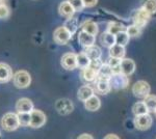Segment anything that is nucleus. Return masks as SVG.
<instances>
[{
    "mask_svg": "<svg viewBox=\"0 0 156 139\" xmlns=\"http://www.w3.org/2000/svg\"><path fill=\"white\" fill-rule=\"evenodd\" d=\"M64 26L66 27L70 32H71L72 35H74L75 32H76L77 29H78V20L74 17L69 18V19L66 20Z\"/></svg>",
    "mask_w": 156,
    "mask_h": 139,
    "instance_id": "28",
    "label": "nucleus"
},
{
    "mask_svg": "<svg viewBox=\"0 0 156 139\" xmlns=\"http://www.w3.org/2000/svg\"><path fill=\"white\" fill-rule=\"evenodd\" d=\"M92 96H94V89H93L90 85H82L77 92L78 100L82 101V102H85V101H87V99H90Z\"/></svg>",
    "mask_w": 156,
    "mask_h": 139,
    "instance_id": "18",
    "label": "nucleus"
},
{
    "mask_svg": "<svg viewBox=\"0 0 156 139\" xmlns=\"http://www.w3.org/2000/svg\"><path fill=\"white\" fill-rule=\"evenodd\" d=\"M120 68H121V72H122L123 74L129 76L134 73L136 65H135V62L133 61L132 59H130V58H123V59L121 60Z\"/></svg>",
    "mask_w": 156,
    "mask_h": 139,
    "instance_id": "14",
    "label": "nucleus"
},
{
    "mask_svg": "<svg viewBox=\"0 0 156 139\" xmlns=\"http://www.w3.org/2000/svg\"><path fill=\"white\" fill-rule=\"evenodd\" d=\"M150 17H151V15L149 12H146L144 9H142V7L135 9L131 15L133 24L136 25L138 27H140V28H143V27H145L146 25H147V23L150 20Z\"/></svg>",
    "mask_w": 156,
    "mask_h": 139,
    "instance_id": "4",
    "label": "nucleus"
},
{
    "mask_svg": "<svg viewBox=\"0 0 156 139\" xmlns=\"http://www.w3.org/2000/svg\"><path fill=\"white\" fill-rule=\"evenodd\" d=\"M60 64L62 67L67 71H73L77 68V59H76V54L72 52L65 53L62 56L60 59Z\"/></svg>",
    "mask_w": 156,
    "mask_h": 139,
    "instance_id": "10",
    "label": "nucleus"
},
{
    "mask_svg": "<svg viewBox=\"0 0 156 139\" xmlns=\"http://www.w3.org/2000/svg\"><path fill=\"white\" fill-rule=\"evenodd\" d=\"M9 16V9L5 4L0 3V19H6Z\"/></svg>",
    "mask_w": 156,
    "mask_h": 139,
    "instance_id": "37",
    "label": "nucleus"
},
{
    "mask_svg": "<svg viewBox=\"0 0 156 139\" xmlns=\"http://www.w3.org/2000/svg\"><path fill=\"white\" fill-rule=\"evenodd\" d=\"M81 78L87 82H93L95 80H97V77H98V72L95 70H93L92 68L87 67L85 69L81 70Z\"/></svg>",
    "mask_w": 156,
    "mask_h": 139,
    "instance_id": "22",
    "label": "nucleus"
},
{
    "mask_svg": "<svg viewBox=\"0 0 156 139\" xmlns=\"http://www.w3.org/2000/svg\"><path fill=\"white\" fill-rule=\"evenodd\" d=\"M124 30H126V27H125L124 24L120 23V22H109L106 26V31L110 32L114 35L121 31H124Z\"/></svg>",
    "mask_w": 156,
    "mask_h": 139,
    "instance_id": "25",
    "label": "nucleus"
},
{
    "mask_svg": "<svg viewBox=\"0 0 156 139\" xmlns=\"http://www.w3.org/2000/svg\"><path fill=\"white\" fill-rule=\"evenodd\" d=\"M84 7H94L98 3V0H82Z\"/></svg>",
    "mask_w": 156,
    "mask_h": 139,
    "instance_id": "38",
    "label": "nucleus"
},
{
    "mask_svg": "<svg viewBox=\"0 0 156 139\" xmlns=\"http://www.w3.org/2000/svg\"><path fill=\"white\" fill-rule=\"evenodd\" d=\"M0 125L3 130L7 131V132H12L16 131L17 129L20 127L19 120H18V114L12 112H7L5 113L1 118Z\"/></svg>",
    "mask_w": 156,
    "mask_h": 139,
    "instance_id": "1",
    "label": "nucleus"
},
{
    "mask_svg": "<svg viewBox=\"0 0 156 139\" xmlns=\"http://www.w3.org/2000/svg\"><path fill=\"white\" fill-rule=\"evenodd\" d=\"M121 60H122V59H119V58H115V57H109V59H108L107 64L112 69V72H114V73L121 72V68H120Z\"/></svg>",
    "mask_w": 156,
    "mask_h": 139,
    "instance_id": "34",
    "label": "nucleus"
},
{
    "mask_svg": "<svg viewBox=\"0 0 156 139\" xmlns=\"http://www.w3.org/2000/svg\"><path fill=\"white\" fill-rule=\"evenodd\" d=\"M85 54L90 57V60H95V59H99L101 58L102 55V50L100 49L99 46H96V45H93L90 47L85 48Z\"/></svg>",
    "mask_w": 156,
    "mask_h": 139,
    "instance_id": "23",
    "label": "nucleus"
},
{
    "mask_svg": "<svg viewBox=\"0 0 156 139\" xmlns=\"http://www.w3.org/2000/svg\"><path fill=\"white\" fill-rule=\"evenodd\" d=\"M101 106V101H100L99 97L97 96H92L90 99H87L84 102V107L87 111H92V112H95L100 108Z\"/></svg>",
    "mask_w": 156,
    "mask_h": 139,
    "instance_id": "17",
    "label": "nucleus"
},
{
    "mask_svg": "<svg viewBox=\"0 0 156 139\" xmlns=\"http://www.w3.org/2000/svg\"><path fill=\"white\" fill-rule=\"evenodd\" d=\"M77 139H94V138H93V136L90 135V134L84 133V134H81V135L78 136Z\"/></svg>",
    "mask_w": 156,
    "mask_h": 139,
    "instance_id": "39",
    "label": "nucleus"
},
{
    "mask_svg": "<svg viewBox=\"0 0 156 139\" xmlns=\"http://www.w3.org/2000/svg\"><path fill=\"white\" fill-rule=\"evenodd\" d=\"M18 114L19 123L22 127H29L30 125V112H20Z\"/></svg>",
    "mask_w": 156,
    "mask_h": 139,
    "instance_id": "32",
    "label": "nucleus"
},
{
    "mask_svg": "<svg viewBox=\"0 0 156 139\" xmlns=\"http://www.w3.org/2000/svg\"><path fill=\"white\" fill-rule=\"evenodd\" d=\"M12 70L7 64L0 62V83H7L12 79Z\"/></svg>",
    "mask_w": 156,
    "mask_h": 139,
    "instance_id": "13",
    "label": "nucleus"
},
{
    "mask_svg": "<svg viewBox=\"0 0 156 139\" xmlns=\"http://www.w3.org/2000/svg\"><path fill=\"white\" fill-rule=\"evenodd\" d=\"M45 123H46V115L43 111L34 109L30 112V128L39 129L43 127Z\"/></svg>",
    "mask_w": 156,
    "mask_h": 139,
    "instance_id": "8",
    "label": "nucleus"
},
{
    "mask_svg": "<svg viewBox=\"0 0 156 139\" xmlns=\"http://www.w3.org/2000/svg\"><path fill=\"white\" fill-rule=\"evenodd\" d=\"M125 50L124 46H121L119 44H115L112 47L109 48V57H115V58H119V59H123L125 56Z\"/></svg>",
    "mask_w": 156,
    "mask_h": 139,
    "instance_id": "21",
    "label": "nucleus"
},
{
    "mask_svg": "<svg viewBox=\"0 0 156 139\" xmlns=\"http://www.w3.org/2000/svg\"><path fill=\"white\" fill-rule=\"evenodd\" d=\"M4 1H5V0H0V3H3Z\"/></svg>",
    "mask_w": 156,
    "mask_h": 139,
    "instance_id": "41",
    "label": "nucleus"
},
{
    "mask_svg": "<svg viewBox=\"0 0 156 139\" xmlns=\"http://www.w3.org/2000/svg\"><path fill=\"white\" fill-rule=\"evenodd\" d=\"M154 113H155V116H156V110H155V112H154Z\"/></svg>",
    "mask_w": 156,
    "mask_h": 139,
    "instance_id": "42",
    "label": "nucleus"
},
{
    "mask_svg": "<svg viewBox=\"0 0 156 139\" xmlns=\"http://www.w3.org/2000/svg\"><path fill=\"white\" fill-rule=\"evenodd\" d=\"M152 117L149 113L142 115H136L133 120V123H134L135 129L140 131H146L148 130L151 126H152Z\"/></svg>",
    "mask_w": 156,
    "mask_h": 139,
    "instance_id": "9",
    "label": "nucleus"
},
{
    "mask_svg": "<svg viewBox=\"0 0 156 139\" xmlns=\"http://www.w3.org/2000/svg\"><path fill=\"white\" fill-rule=\"evenodd\" d=\"M73 35L65 26L57 27L53 32V40L57 45H66Z\"/></svg>",
    "mask_w": 156,
    "mask_h": 139,
    "instance_id": "7",
    "label": "nucleus"
},
{
    "mask_svg": "<svg viewBox=\"0 0 156 139\" xmlns=\"http://www.w3.org/2000/svg\"><path fill=\"white\" fill-rule=\"evenodd\" d=\"M81 30H84V31L96 36L98 31H99V28H98V24L96 22L92 21V20H85L84 22L81 23Z\"/></svg>",
    "mask_w": 156,
    "mask_h": 139,
    "instance_id": "20",
    "label": "nucleus"
},
{
    "mask_svg": "<svg viewBox=\"0 0 156 139\" xmlns=\"http://www.w3.org/2000/svg\"><path fill=\"white\" fill-rule=\"evenodd\" d=\"M132 113L135 116L142 115V114H146V113H149V110H148L144 101H140V102H136L132 106Z\"/></svg>",
    "mask_w": 156,
    "mask_h": 139,
    "instance_id": "26",
    "label": "nucleus"
},
{
    "mask_svg": "<svg viewBox=\"0 0 156 139\" xmlns=\"http://www.w3.org/2000/svg\"><path fill=\"white\" fill-rule=\"evenodd\" d=\"M112 74H114L112 69L108 65V64H103L101 69H100L99 72H98L97 78H106V79H109Z\"/></svg>",
    "mask_w": 156,
    "mask_h": 139,
    "instance_id": "30",
    "label": "nucleus"
},
{
    "mask_svg": "<svg viewBox=\"0 0 156 139\" xmlns=\"http://www.w3.org/2000/svg\"><path fill=\"white\" fill-rule=\"evenodd\" d=\"M112 86H110L109 79L106 78H97L96 82V90L99 95H106L110 92Z\"/></svg>",
    "mask_w": 156,
    "mask_h": 139,
    "instance_id": "16",
    "label": "nucleus"
},
{
    "mask_svg": "<svg viewBox=\"0 0 156 139\" xmlns=\"http://www.w3.org/2000/svg\"><path fill=\"white\" fill-rule=\"evenodd\" d=\"M75 9L74 7L71 5L69 1H62V3L59 4L58 6V14L60 15L62 17L66 18V19H69L71 17H74V14H75Z\"/></svg>",
    "mask_w": 156,
    "mask_h": 139,
    "instance_id": "15",
    "label": "nucleus"
},
{
    "mask_svg": "<svg viewBox=\"0 0 156 139\" xmlns=\"http://www.w3.org/2000/svg\"><path fill=\"white\" fill-rule=\"evenodd\" d=\"M104 139H120L119 136H117L115 134H108L104 137Z\"/></svg>",
    "mask_w": 156,
    "mask_h": 139,
    "instance_id": "40",
    "label": "nucleus"
},
{
    "mask_svg": "<svg viewBox=\"0 0 156 139\" xmlns=\"http://www.w3.org/2000/svg\"><path fill=\"white\" fill-rule=\"evenodd\" d=\"M150 85L147 81L140 80L132 85V93L137 99H145L148 95H150Z\"/></svg>",
    "mask_w": 156,
    "mask_h": 139,
    "instance_id": "5",
    "label": "nucleus"
},
{
    "mask_svg": "<svg viewBox=\"0 0 156 139\" xmlns=\"http://www.w3.org/2000/svg\"><path fill=\"white\" fill-rule=\"evenodd\" d=\"M104 62L101 60V58H99V59H95V60H90V68H92L93 70L97 71V72H99V70L101 69V67L103 65Z\"/></svg>",
    "mask_w": 156,
    "mask_h": 139,
    "instance_id": "36",
    "label": "nucleus"
},
{
    "mask_svg": "<svg viewBox=\"0 0 156 139\" xmlns=\"http://www.w3.org/2000/svg\"><path fill=\"white\" fill-rule=\"evenodd\" d=\"M55 109L60 115H68L74 110V104L70 99L62 98L55 102Z\"/></svg>",
    "mask_w": 156,
    "mask_h": 139,
    "instance_id": "6",
    "label": "nucleus"
},
{
    "mask_svg": "<svg viewBox=\"0 0 156 139\" xmlns=\"http://www.w3.org/2000/svg\"><path fill=\"white\" fill-rule=\"evenodd\" d=\"M12 83L17 88L23 89V88H27L31 83V76L27 71L20 70L16 72L12 76Z\"/></svg>",
    "mask_w": 156,
    "mask_h": 139,
    "instance_id": "2",
    "label": "nucleus"
},
{
    "mask_svg": "<svg viewBox=\"0 0 156 139\" xmlns=\"http://www.w3.org/2000/svg\"><path fill=\"white\" fill-rule=\"evenodd\" d=\"M109 83L112 88H114L115 90H121L128 87L129 79H128V76L123 74L122 72L114 73L112 75V77L109 78Z\"/></svg>",
    "mask_w": 156,
    "mask_h": 139,
    "instance_id": "3",
    "label": "nucleus"
},
{
    "mask_svg": "<svg viewBox=\"0 0 156 139\" xmlns=\"http://www.w3.org/2000/svg\"><path fill=\"white\" fill-rule=\"evenodd\" d=\"M34 110V103L27 98L19 99L16 103V111L20 112H31Z\"/></svg>",
    "mask_w": 156,
    "mask_h": 139,
    "instance_id": "11",
    "label": "nucleus"
},
{
    "mask_svg": "<svg viewBox=\"0 0 156 139\" xmlns=\"http://www.w3.org/2000/svg\"><path fill=\"white\" fill-rule=\"evenodd\" d=\"M144 102L147 106L149 112H155L156 110V96L155 95H148L144 99Z\"/></svg>",
    "mask_w": 156,
    "mask_h": 139,
    "instance_id": "31",
    "label": "nucleus"
},
{
    "mask_svg": "<svg viewBox=\"0 0 156 139\" xmlns=\"http://www.w3.org/2000/svg\"><path fill=\"white\" fill-rule=\"evenodd\" d=\"M126 32L130 37H137L142 33V28L136 26V25L132 24L126 27Z\"/></svg>",
    "mask_w": 156,
    "mask_h": 139,
    "instance_id": "33",
    "label": "nucleus"
},
{
    "mask_svg": "<svg viewBox=\"0 0 156 139\" xmlns=\"http://www.w3.org/2000/svg\"><path fill=\"white\" fill-rule=\"evenodd\" d=\"M140 7L150 15L156 14V0H142Z\"/></svg>",
    "mask_w": 156,
    "mask_h": 139,
    "instance_id": "27",
    "label": "nucleus"
},
{
    "mask_svg": "<svg viewBox=\"0 0 156 139\" xmlns=\"http://www.w3.org/2000/svg\"><path fill=\"white\" fill-rule=\"evenodd\" d=\"M100 44H101L103 47L109 49L110 47H112L115 44V36L114 34L110 33V32L104 31L100 35Z\"/></svg>",
    "mask_w": 156,
    "mask_h": 139,
    "instance_id": "19",
    "label": "nucleus"
},
{
    "mask_svg": "<svg viewBox=\"0 0 156 139\" xmlns=\"http://www.w3.org/2000/svg\"><path fill=\"white\" fill-rule=\"evenodd\" d=\"M71 3V5L74 7L75 12H81L84 9V4L82 0H68Z\"/></svg>",
    "mask_w": 156,
    "mask_h": 139,
    "instance_id": "35",
    "label": "nucleus"
},
{
    "mask_svg": "<svg viewBox=\"0 0 156 139\" xmlns=\"http://www.w3.org/2000/svg\"><path fill=\"white\" fill-rule=\"evenodd\" d=\"M76 59H77V68H79L80 70H83L85 68L90 67V59L85 54V52H80L76 54Z\"/></svg>",
    "mask_w": 156,
    "mask_h": 139,
    "instance_id": "24",
    "label": "nucleus"
},
{
    "mask_svg": "<svg viewBox=\"0 0 156 139\" xmlns=\"http://www.w3.org/2000/svg\"><path fill=\"white\" fill-rule=\"evenodd\" d=\"M95 35L89 33V32L84 31V30H81L78 34V42L79 44L81 45L82 47L84 48H87V47H90L93 45H95Z\"/></svg>",
    "mask_w": 156,
    "mask_h": 139,
    "instance_id": "12",
    "label": "nucleus"
},
{
    "mask_svg": "<svg viewBox=\"0 0 156 139\" xmlns=\"http://www.w3.org/2000/svg\"><path fill=\"white\" fill-rule=\"evenodd\" d=\"M115 44H119L121 46H126V45L129 43L130 36L128 35V33L126 32V30L124 31H121L119 33H117L115 35Z\"/></svg>",
    "mask_w": 156,
    "mask_h": 139,
    "instance_id": "29",
    "label": "nucleus"
}]
</instances>
